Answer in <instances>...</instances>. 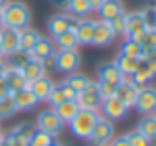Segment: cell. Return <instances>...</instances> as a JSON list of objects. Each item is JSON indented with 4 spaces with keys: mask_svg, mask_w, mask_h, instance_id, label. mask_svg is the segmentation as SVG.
Masks as SVG:
<instances>
[{
    "mask_svg": "<svg viewBox=\"0 0 156 146\" xmlns=\"http://www.w3.org/2000/svg\"><path fill=\"white\" fill-rule=\"evenodd\" d=\"M2 20L4 26L14 28V30H24L30 26L32 12L24 2H6V6L2 8Z\"/></svg>",
    "mask_w": 156,
    "mask_h": 146,
    "instance_id": "cell-1",
    "label": "cell"
},
{
    "mask_svg": "<svg viewBox=\"0 0 156 146\" xmlns=\"http://www.w3.org/2000/svg\"><path fill=\"white\" fill-rule=\"evenodd\" d=\"M101 113L99 111H87V109H79L77 115L69 120V128H71L73 136L77 138H89L95 123L99 120Z\"/></svg>",
    "mask_w": 156,
    "mask_h": 146,
    "instance_id": "cell-2",
    "label": "cell"
},
{
    "mask_svg": "<svg viewBox=\"0 0 156 146\" xmlns=\"http://www.w3.org/2000/svg\"><path fill=\"white\" fill-rule=\"evenodd\" d=\"M113 138H115V124H113V120L105 119V116L101 115L99 120L95 123V127H93L89 140L95 142L97 146H107Z\"/></svg>",
    "mask_w": 156,
    "mask_h": 146,
    "instance_id": "cell-3",
    "label": "cell"
},
{
    "mask_svg": "<svg viewBox=\"0 0 156 146\" xmlns=\"http://www.w3.org/2000/svg\"><path fill=\"white\" fill-rule=\"evenodd\" d=\"M55 57V67L57 71H63V73H73L77 71L81 63V55L77 50H57L53 54Z\"/></svg>",
    "mask_w": 156,
    "mask_h": 146,
    "instance_id": "cell-4",
    "label": "cell"
},
{
    "mask_svg": "<svg viewBox=\"0 0 156 146\" xmlns=\"http://www.w3.org/2000/svg\"><path fill=\"white\" fill-rule=\"evenodd\" d=\"M134 109L142 115H152L156 111V87L152 85H144L138 89L136 101H134Z\"/></svg>",
    "mask_w": 156,
    "mask_h": 146,
    "instance_id": "cell-5",
    "label": "cell"
},
{
    "mask_svg": "<svg viewBox=\"0 0 156 146\" xmlns=\"http://www.w3.org/2000/svg\"><path fill=\"white\" fill-rule=\"evenodd\" d=\"M144 32H146V26H144V20H142L140 12L125 14V36H126V38L140 43Z\"/></svg>",
    "mask_w": 156,
    "mask_h": 146,
    "instance_id": "cell-6",
    "label": "cell"
},
{
    "mask_svg": "<svg viewBox=\"0 0 156 146\" xmlns=\"http://www.w3.org/2000/svg\"><path fill=\"white\" fill-rule=\"evenodd\" d=\"M75 101L79 105V109H87V111H99L101 107V95L97 83H89L81 93L75 95Z\"/></svg>",
    "mask_w": 156,
    "mask_h": 146,
    "instance_id": "cell-7",
    "label": "cell"
},
{
    "mask_svg": "<svg viewBox=\"0 0 156 146\" xmlns=\"http://www.w3.org/2000/svg\"><path fill=\"white\" fill-rule=\"evenodd\" d=\"M99 111L103 113L105 119L109 120H119V119H125L126 113H129V107L122 103L119 97H109V99L101 101V107Z\"/></svg>",
    "mask_w": 156,
    "mask_h": 146,
    "instance_id": "cell-8",
    "label": "cell"
},
{
    "mask_svg": "<svg viewBox=\"0 0 156 146\" xmlns=\"http://www.w3.org/2000/svg\"><path fill=\"white\" fill-rule=\"evenodd\" d=\"M61 128H63V123H61V119L55 115L53 109L42 111L38 115V130L55 136V134H59V132H61Z\"/></svg>",
    "mask_w": 156,
    "mask_h": 146,
    "instance_id": "cell-9",
    "label": "cell"
},
{
    "mask_svg": "<svg viewBox=\"0 0 156 146\" xmlns=\"http://www.w3.org/2000/svg\"><path fill=\"white\" fill-rule=\"evenodd\" d=\"M77 26V20L73 18V16L69 14H55L50 18V22H48V32H50L51 38H55V36L63 34V32L67 30H75Z\"/></svg>",
    "mask_w": 156,
    "mask_h": 146,
    "instance_id": "cell-10",
    "label": "cell"
},
{
    "mask_svg": "<svg viewBox=\"0 0 156 146\" xmlns=\"http://www.w3.org/2000/svg\"><path fill=\"white\" fill-rule=\"evenodd\" d=\"M0 47H2V55H10L20 50V30L8 26L0 28Z\"/></svg>",
    "mask_w": 156,
    "mask_h": 146,
    "instance_id": "cell-11",
    "label": "cell"
},
{
    "mask_svg": "<svg viewBox=\"0 0 156 146\" xmlns=\"http://www.w3.org/2000/svg\"><path fill=\"white\" fill-rule=\"evenodd\" d=\"M136 95H138V87L130 81V77H122V81L117 85V97L129 109H133L134 101H136Z\"/></svg>",
    "mask_w": 156,
    "mask_h": 146,
    "instance_id": "cell-12",
    "label": "cell"
},
{
    "mask_svg": "<svg viewBox=\"0 0 156 146\" xmlns=\"http://www.w3.org/2000/svg\"><path fill=\"white\" fill-rule=\"evenodd\" d=\"M2 77H4V81H6V85H8V91H10V93H16V91H20V89L28 87V83H26V79H24L22 71H20L18 67L10 65V63H6V67H4V73H2Z\"/></svg>",
    "mask_w": 156,
    "mask_h": 146,
    "instance_id": "cell-13",
    "label": "cell"
},
{
    "mask_svg": "<svg viewBox=\"0 0 156 146\" xmlns=\"http://www.w3.org/2000/svg\"><path fill=\"white\" fill-rule=\"evenodd\" d=\"M113 40H115V34H113V30H111L109 22H105V20H97V22H95V32H93V43H91V46L105 47V46H109Z\"/></svg>",
    "mask_w": 156,
    "mask_h": 146,
    "instance_id": "cell-14",
    "label": "cell"
},
{
    "mask_svg": "<svg viewBox=\"0 0 156 146\" xmlns=\"http://www.w3.org/2000/svg\"><path fill=\"white\" fill-rule=\"evenodd\" d=\"M12 97H14L16 111H30V109H34L36 105L40 103V101L36 99V95L30 91V87H24V89H20V91L12 93Z\"/></svg>",
    "mask_w": 156,
    "mask_h": 146,
    "instance_id": "cell-15",
    "label": "cell"
},
{
    "mask_svg": "<svg viewBox=\"0 0 156 146\" xmlns=\"http://www.w3.org/2000/svg\"><path fill=\"white\" fill-rule=\"evenodd\" d=\"M97 75H99V81L101 83H111V85H119L122 81V73L119 71V67L113 63H103V65L99 67V71H97Z\"/></svg>",
    "mask_w": 156,
    "mask_h": 146,
    "instance_id": "cell-16",
    "label": "cell"
},
{
    "mask_svg": "<svg viewBox=\"0 0 156 146\" xmlns=\"http://www.w3.org/2000/svg\"><path fill=\"white\" fill-rule=\"evenodd\" d=\"M93 32H95V20H79L75 26V34H77V40L79 43L83 46H91L93 43Z\"/></svg>",
    "mask_w": 156,
    "mask_h": 146,
    "instance_id": "cell-17",
    "label": "cell"
},
{
    "mask_svg": "<svg viewBox=\"0 0 156 146\" xmlns=\"http://www.w3.org/2000/svg\"><path fill=\"white\" fill-rule=\"evenodd\" d=\"M53 85H55V83H53L48 75H42V77H38L36 81H32L28 87H30V91L36 95V99H38V101H46Z\"/></svg>",
    "mask_w": 156,
    "mask_h": 146,
    "instance_id": "cell-18",
    "label": "cell"
},
{
    "mask_svg": "<svg viewBox=\"0 0 156 146\" xmlns=\"http://www.w3.org/2000/svg\"><path fill=\"white\" fill-rule=\"evenodd\" d=\"M97 12H99V18L101 20L109 22V20H113L115 16L122 14V12H125V8H122V2H121V0H103V2H101V6L97 8Z\"/></svg>",
    "mask_w": 156,
    "mask_h": 146,
    "instance_id": "cell-19",
    "label": "cell"
},
{
    "mask_svg": "<svg viewBox=\"0 0 156 146\" xmlns=\"http://www.w3.org/2000/svg\"><path fill=\"white\" fill-rule=\"evenodd\" d=\"M140 63L142 61L138 57H129V55H125V54H121L117 59H115V65L119 67V71H121L125 77H133L134 73L140 69Z\"/></svg>",
    "mask_w": 156,
    "mask_h": 146,
    "instance_id": "cell-20",
    "label": "cell"
},
{
    "mask_svg": "<svg viewBox=\"0 0 156 146\" xmlns=\"http://www.w3.org/2000/svg\"><path fill=\"white\" fill-rule=\"evenodd\" d=\"M53 54H55V43H53V40L42 38V36L38 38L36 46L32 47V51H30V55L34 59H44V57H50Z\"/></svg>",
    "mask_w": 156,
    "mask_h": 146,
    "instance_id": "cell-21",
    "label": "cell"
},
{
    "mask_svg": "<svg viewBox=\"0 0 156 146\" xmlns=\"http://www.w3.org/2000/svg\"><path fill=\"white\" fill-rule=\"evenodd\" d=\"M20 71H22V75H24V79H26L28 85H30L32 81H36L38 77L46 75V71H44V67H42V61H40V59H34V57L28 59V63H24V65L20 67Z\"/></svg>",
    "mask_w": 156,
    "mask_h": 146,
    "instance_id": "cell-22",
    "label": "cell"
},
{
    "mask_svg": "<svg viewBox=\"0 0 156 146\" xmlns=\"http://www.w3.org/2000/svg\"><path fill=\"white\" fill-rule=\"evenodd\" d=\"M53 111H55V115L61 119V123H69V120L73 119V116L77 115V111H79V105H77L75 99H69V101H63V103H59L57 107H53Z\"/></svg>",
    "mask_w": 156,
    "mask_h": 146,
    "instance_id": "cell-23",
    "label": "cell"
},
{
    "mask_svg": "<svg viewBox=\"0 0 156 146\" xmlns=\"http://www.w3.org/2000/svg\"><path fill=\"white\" fill-rule=\"evenodd\" d=\"M53 43H55L57 50H77V47L81 46L79 40H77L75 30H67V32H63V34L55 36V38H53Z\"/></svg>",
    "mask_w": 156,
    "mask_h": 146,
    "instance_id": "cell-24",
    "label": "cell"
},
{
    "mask_svg": "<svg viewBox=\"0 0 156 146\" xmlns=\"http://www.w3.org/2000/svg\"><path fill=\"white\" fill-rule=\"evenodd\" d=\"M65 10H67L69 16H73V18H85V16L91 12V4H89V0H67Z\"/></svg>",
    "mask_w": 156,
    "mask_h": 146,
    "instance_id": "cell-25",
    "label": "cell"
},
{
    "mask_svg": "<svg viewBox=\"0 0 156 146\" xmlns=\"http://www.w3.org/2000/svg\"><path fill=\"white\" fill-rule=\"evenodd\" d=\"M34 124H30V123H20V124H16L14 128L10 130V138H14V140H20V142H30V138H32V134H34Z\"/></svg>",
    "mask_w": 156,
    "mask_h": 146,
    "instance_id": "cell-26",
    "label": "cell"
},
{
    "mask_svg": "<svg viewBox=\"0 0 156 146\" xmlns=\"http://www.w3.org/2000/svg\"><path fill=\"white\" fill-rule=\"evenodd\" d=\"M38 38H40V34L36 30H32L30 26L24 28V30H20V50H24V51L30 54L32 47H34L36 42H38Z\"/></svg>",
    "mask_w": 156,
    "mask_h": 146,
    "instance_id": "cell-27",
    "label": "cell"
},
{
    "mask_svg": "<svg viewBox=\"0 0 156 146\" xmlns=\"http://www.w3.org/2000/svg\"><path fill=\"white\" fill-rule=\"evenodd\" d=\"M65 83H67L69 87H71L73 91H75V95H77V93H81V91H83V89L87 87L89 83H91V81H89V77H87V75H83V73H77V71H73L71 75H69L67 79H65Z\"/></svg>",
    "mask_w": 156,
    "mask_h": 146,
    "instance_id": "cell-28",
    "label": "cell"
},
{
    "mask_svg": "<svg viewBox=\"0 0 156 146\" xmlns=\"http://www.w3.org/2000/svg\"><path fill=\"white\" fill-rule=\"evenodd\" d=\"M136 130H140L146 138L154 140L156 138V116H150V115L142 116L140 123H138V128H136Z\"/></svg>",
    "mask_w": 156,
    "mask_h": 146,
    "instance_id": "cell-29",
    "label": "cell"
},
{
    "mask_svg": "<svg viewBox=\"0 0 156 146\" xmlns=\"http://www.w3.org/2000/svg\"><path fill=\"white\" fill-rule=\"evenodd\" d=\"M121 54L129 55V57H138V59H140L142 57V46L138 42H134V40L126 38L125 42H122V46H121ZM140 61H142V59H140Z\"/></svg>",
    "mask_w": 156,
    "mask_h": 146,
    "instance_id": "cell-30",
    "label": "cell"
},
{
    "mask_svg": "<svg viewBox=\"0 0 156 146\" xmlns=\"http://www.w3.org/2000/svg\"><path fill=\"white\" fill-rule=\"evenodd\" d=\"M14 113H16L14 97H12V93H8L6 97L0 99V119H10Z\"/></svg>",
    "mask_w": 156,
    "mask_h": 146,
    "instance_id": "cell-31",
    "label": "cell"
},
{
    "mask_svg": "<svg viewBox=\"0 0 156 146\" xmlns=\"http://www.w3.org/2000/svg\"><path fill=\"white\" fill-rule=\"evenodd\" d=\"M30 144L32 146H53V136L36 128L34 134H32V138H30Z\"/></svg>",
    "mask_w": 156,
    "mask_h": 146,
    "instance_id": "cell-32",
    "label": "cell"
},
{
    "mask_svg": "<svg viewBox=\"0 0 156 146\" xmlns=\"http://www.w3.org/2000/svg\"><path fill=\"white\" fill-rule=\"evenodd\" d=\"M46 101L51 105V109H53V107H57L59 103H63V101H67V99H65V95H63V89H61V85H53Z\"/></svg>",
    "mask_w": 156,
    "mask_h": 146,
    "instance_id": "cell-33",
    "label": "cell"
},
{
    "mask_svg": "<svg viewBox=\"0 0 156 146\" xmlns=\"http://www.w3.org/2000/svg\"><path fill=\"white\" fill-rule=\"evenodd\" d=\"M140 16L144 20L146 30H156V8L154 6H148L144 10H140Z\"/></svg>",
    "mask_w": 156,
    "mask_h": 146,
    "instance_id": "cell-34",
    "label": "cell"
},
{
    "mask_svg": "<svg viewBox=\"0 0 156 146\" xmlns=\"http://www.w3.org/2000/svg\"><path fill=\"white\" fill-rule=\"evenodd\" d=\"M126 138H129V144H130V146H152V144H150L152 140L146 138V136L142 134L140 130H133V132H129V134H126Z\"/></svg>",
    "mask_w": 156,
    "mask_h": 146,
    "instance_id": "cell-35",
    "label": "cell"
},
{
    "mask_svg": "<svg viewBox=\"0 0 156 146\" xmlns=\"http://www.w3.org/2000/svg\"><path fill=\"white\" fill-rule=\"evenodd\" d=\"M8 57H10V65H14V67H18V69H20L24 63H28V59H30L32 55L28 54V51H24V50H16L14 54H10Z\"/></svg>",
    "mask_w": 156,
    "mask_h": 146,
    "instance_id": "cell-36",
    "label": "cell"
},
{
    "mask_svg": "<svg viewBox=\"0 0 156 146\" xmlns=\"http://www.w3.org/2000/svg\"><path fill=\"white\" fill-rule=\"evenodd\" d=\"M109 26H111V30H113L115 36H122L125 34V12L119 14V16H115L113 20H109Z\"/></svg>",
    "mask_w": 156,
    "mask_h": 146,
    "instance_id": "cell-37",
    "label": "cell"
},
{
    "mask_svg": "<svg viewBox=\"0 0 156 146\" xmlns=\"http://www.w3.org/2000/svg\"><path fill=\"white\" fill-rule=\"evenodd\" d=\"M97 89H99V95L101 101L109 99V97H117V85H111V83H97Z\"/></svg>",
    "mask_w": 156,
    "mask_h": 146,
    "instance_id": "cell-38",
    "label": "cell"
},
{
    "mask_svg": "<svg viewBox=\"0 0 156 146\" xmlns=\"http://www.w3.org/2000/svg\"><path fill=\"white\" fill-rule=\"evenodd\" d=\"M142 50H156V30H146L140 42Z\"/></svg>",
    "mask_w": 156,
    "mask_h": 146,
    "instance_id": "cell-39",
    "label": "cell"
},
{
    "mask_svg": "<svg viewBox=\"0 0 156 146\" xmlns=\"http://www.w3.org/2000/svg\"><path fill=\"white\" fill-rule=\"evenodd\" d=\"M40 61H42L44 71H57V67H55V57H53V55H50V57H44V59H40Z\"/></svg>",
    "mask_w": 156,
    "mask_h": 146,
    "instance_id": "cell-40",
    "label": "cell"
},
{
    "mask_svg": "<svg viewBox=\"0 0 156 146\" xmlns=\"http://www.w3.org/2000/svg\"><path fill=\"white\" fill-rule=\"evenodd\" d=\"M109 146H130L129 144V138H126V134H122V136H117V138H113L109 142Z\"/></svg>",
    "mask_w": 156,
    "mask_h": 146,
    "instance_id": "cell-41",
    "label": "cell"
},
{
    "mask_svg": "<svg viewBox=\"0 0 156 146\" xmlns=\"http://www.w3.org/2000/svg\"><path fill=\"white\" fill-rule=\"evenodd\" d=\"M61 85V89H63V95H65V99H75V91H73V89L71 87H69V85L67 83H65V81H63V83H59Z\"/></svg>",
    "mask_w": 156,
    "mask_h": 146,
    "instance_id": "cell-42",
    "label": "cell"
},
{
    "mask_svg": "<svg viewBox=\"0 0 156 146\" xmlns=\"http://www.w3.org/2000/svg\"><path fill=\"white\" fill-rule=\"evenodd\" d=\"M8 85H6V81H4V77L0 75V99H2V97H6L8 95Z\"/></svg>",
    "mask_w": 156,
    "mask_h": 146,
    "instance_id": "cell-43",
    "label": "cell"
},
{
    "mask_svg": "<svg viewBox=\"0 0 156 146\" xmlns=\"http://www.w3.org/2000/svg\"><path fill=\"white\" fill-rule=\"evenodd\" d=\"M101 2H103V0H89V4H91V10H97V8L101 6Z\"/></svg>",
    "mask_w": 156,
    "mask_h": 146,
    "instance_id": "cell-44",
    "label": "cell"
},
{
    "mask_svg": "<svg viewBox=\"0 0 156 146\" xmlns=\"http://www.w3.org/2000/svg\"><path fill=\"white\" fill-rule=\"evenodd\" d=\"M53 4H55V6H59V8H65L67 6V0H51Z\"/></svg>",
    "mask_w": 156,
    "mask_h": 146,
    "instance_id": "cell-45",
    "label": "cell"
},
{
    "mask_svg": "<svg viewBox=\"0 0 156 146\" xmlns=\"http://www.w3.org/2000/svg\"><path fill=\"white\" fill-rule=\"evenodd\" d=\"M0 146H12V144H10V140H8L6 136H2V138H0Z\"/></svg>",
    "mask_w": 156,
    "mask_h": 146,
    "instance_id": "cell-46",
    "label": "cell"
},
{
    "mask_svg": "<svg viewBox=\"0 0 156 146\" xmlns=\"http://www.w3.org/2000/svg\"><path fill=\"white\" fill-rule=\"evenodd\" d=\"M4 67H6V63H4V61H2V57H0V75L4 73Z\"/></svg>",
    "mask_w": 156,
    "mask_h": 146,
    "instance_id": "cell-47",
    "label": "cell"
},
{
    "mask_svg": "<svg viewBox=\"0 0 156 146\" xmlns=\"http://www.w3.org/2000/svg\"><path fill=\"white\" fill-rule=\"evenodd\" d=\"M4 26V20H2V8H0V28Z\"/></svg>",
    "mask_w": 156,
    "mask_h": 146,
    "instance_id": "cell-48",
    "label": "cell"
},
{
    "mask_svg": "<svg viewBox=\"0 0 156 146\" xmlns=\"http://www.w3.org/2000/svg\"><path fill=\"white\" fill-rule=\"evenodd\" d=\"M6 2H8V0H0V8H4V6H6Z\"/></svg>",
    "mask_w": 156,
    "mask_h": 146,
    "instance_id": "cell-49",
    "label": "cell"
},
{
    "mask_svg": "<svg viewBox=\"0 0 156 146\" xmlns=\"http://www.w3.org/2000/svg\"><path fill=\"white\" fill-rule=\"evenodd\" d=\"M53 146H65V144H55V142H53Z\"/></svg>",
    "mask_w": 156,
    "mask_h": 146,
    "instance_id": "cell-50",
    "label": "cell"
},
{
    "mask_svg": "<svg viewBox=\"0 0 156 146\" xmlns=\"http://www.w3.org/2000/svg\"><path fill=\"white\" fill-rule=\"evenodd\" d=\"M0 57H2V47H0Z\"/></svg>",
    "mask_w": 156,
    "mask_h": 146,
    "instance_id": "cell-51",
    "label": "cell"
},
{
    "mask_svg": "<svg viewBox=\"0 0 156 146\" xmlns=\"http://www.w3.org/2000/svg\"><path fill=\"white\" fill-rule=\"evenodd\" d=\"M28 146H32V144H30V142H28Z\"/></svg>",
    "mask_w": 156,
    "mask_h": 146,
    "instance_id": "cell-52",
    "label": "cell"
},
{
    "mask_svg": "<svg viewBox=\"0 0 156 146\" xmlns=\"http://www.w3.org/2000/svg\"><path fill=\"white\" fill-rule=\"evenodd\" d=\"M0 138H2V134H0Z\"/></svg>",
    "mask_w": 156,
    "mask_h": 146,
    "instance_id": "cell-53",
    "label": "cell"
},
{
    "mask_svg": "<svg viewBox=\"0 0 156 146\" xmlns=\"http://www.w3.org/2000/svg\"><path fill=\"white\" fill-rule=\"evenodd\" d=\"M0 134H2V132H0Z\"/></svg>",
    "mask_w": 156,
    "mask_h": 146,
    "instance_id": "cell-54",
    "label": "cell"
},
{
    "mask_svg": "<svg viewBox=\"0 0 156 146\" xmlns=\"http://www.w3.org/2000/svg\"><path fill=\"white\" fill-rule=\"evenodd\" d=\"M107 146H109V144H107Z\"/></svg>",
    "mask_w": 156,
    "mask_h": 146,
    "instance_id": "cell-55",
    "label": "cell"
},
{
    "mask_svg": "<svg viewBox=\"0 0 156 146\" xmlns=\"http://www.w3.org/2000/svg\"><path fill=\"white\" fill-rule=\"evenodd\" d=\"M154 8H156V6H154Z\"/></svg>",
    "mask_w": 156,
    "mask_h": 146,
    "instance_id": "cell-56",
    "label": "cell"
},
{
    "mask_svg": "<svg viewBox=\"0 0 156 146\" xmlns=\"http://www.w3.org/2000/svg\"><path fill=\"white\" fill-rule=\"evenodd\" d=\"M154 116H156V115H154Z\"/></svg>",
    "mask_w": 156,
    "mask_h": 146,
    "instance_id": "cell-57",
    "label": "cell"
}]
</instances>
